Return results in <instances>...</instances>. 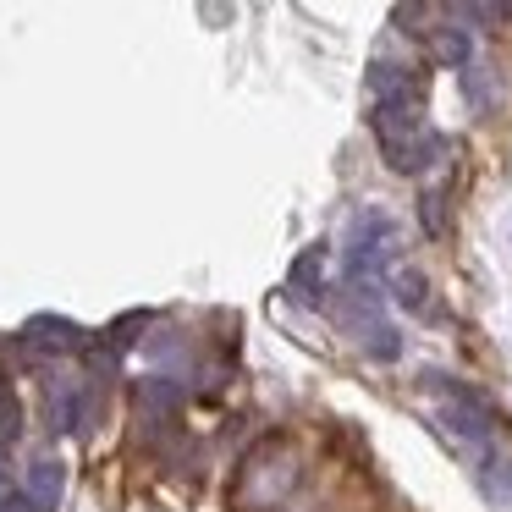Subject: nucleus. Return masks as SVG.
Listing matches in <instances>:
<instances>
[{
  "mask_svg": "<svg viewBox=\"0 0 512 512\" xmlns=\"http://www.w3.org/2000/svg\"><path fill=\"white\" fill-rule=\"evenodd\" d=\"M303 485V446L287 430L259 435L243 452V463L232 468L226 485V507L232 512H281Z\"/></svg>",
  "mask_w": 512,
  "mask_h": 512,
  "instance_id": "1",
  "label": "nucleus"
},
{
  "mask_svg": "<svg viewBox=\"0 0 512 512\" xmlns=\"http://www.w3.org/2000/svg\"><path fill=\"white\" fill-rule=\"evenodd\" d=\"M419 386H424V397L435 402V424H441V430L452 435V446H463L468 457L490 452V446L501 441V419H496L485 391L463 386L457 375H441V369H430Z\"/></svg>",
  "mask_w": 512,
  "mask_h": 512,
  "instance_id": "2",
  "label": "nucleus"
},
{
  "mask_svg": "<svg viewBox=\"0 0 512 512\" xmlns=\"http://www.w3.org/2000/svg\"><path fill=\"white\" fill-rule=\"evenodd\" d=\"M369 127L386 166L402 177H424L446 160V138L424 122V105H369Z\"/></svg>",
  "mask_w": 512,
  "mask_h": 512,
  "instance_id": "3",
  "label": "nucleus"
},
{
  "mask_svg": "<svg viewBox=\"0 0 512 512\" xmlns=\"http://www.w3.org/2000/svg\"><path fill=\"white\" fill-rule=\"evenodd\" d=\"M331 314H336V325H342V331L375 358V364H397L402 358V331L391 325V314H386V292H380V281H342Z\"/></svg>",
  "mask_w": 512,
  "mask_h": 512,
  "instance_id": "4",
  "label": "nucleus"
},
{
  "mask_svg": "<svg viewBox=\"0 0 512 512\" xmlns=\"http://www.w3.org/2000/svg\"><path fill=\"white\" fill-rule=\"evenodd\" d=\"M369 105H424V78L402 61H375L369 67Z\"/></svg>",
  "mask_w": 512,
  "mask_h": 512,
  "instance_id": "5",
  "label": "nucleus"
},
{
  "mask_svg": "<svg viewBox=\"0 0 512 512\" xmlns=\"http://www.w3.org/2000/svg\"><path fill=\"white\" fill-rule=\"evenodd\" d=\"M424 50H430V61H441V67H468L474 61V39H468V28H452L446 23V12H435V28H424Z\"/></svg>",
  "mask_w": 512,
  "mask_h": 512,
  "instance_id": "6",
  "label": "nucleus"
},
{
  "mask_svg": "<svg viewBox=\"0 0 512 512\" xmlns=\"http://www.w3.org/2000/svg\"><path fill=\"white\" fill-rule=\"evenodd\" d=\"M386 292H391V303H397V309L430 314V281H424L419 265H391L386 270Z\"/></svg>",
  "mask_w": 512,
  "mask_h": 512,
  "instance_id": "7",
  "label": "nucleus"
},
{
  "mask_svg": "<svg viewBox=\"0 0 512 512\" xmlns=\"http://www.w3.org/2000/svg\"><path fill=\"white\" fill-rule=\"evenodd\" d=\"M61 490H67V468L61 463H34L28 468V485H23V496H28V507L34 512H56L61 507Z\"/></svg>",
  "mask_w": 512,
  "mask_h": 512,
  "instance_id": "8",
  "label": "nucleus"
},
{
  "mask_svg": "<svg viewBox=\"0 0 512 512\" xmlns=\"http://www.w3.org/2000/svg\"><path fill=\"white\" fill-rule=\"evenodd\" d=\"M292 287H298V298H309V303L325 298V248L320 243L303 248V259L292 265Z\"/></svg>",
  "mask_w": 512,
  "mask_h": 512,
  "instance_id": "9",
  "label": "nucleus"
},
{
  "mask_svg": "<svg viewBox=\"0 0 512 512\" xmlns=\"http://www.w3.org/2000/svg\"><path fill=\"white\" fill-rule=\"evenodd\" d=\"M133 397L144 402V408H166V413H171V408L182 402V386H171L166 375H144V380L133 386Z\"/></svg>",
  "mask_w": 512,
  "mask_h": 512,
  "instance_id": "10",
  "label": "nucleus"
},
{
  "mask_svg": "<svg viewBox=\"0 0 512 512\" xmlns=\"http://www.w3.org/2000/svg\"><path fill=\"white\" fill-rule=\"evenodd\" d=\"M419 215H424V232H430V237H441V232H446V188H424Z\"/></svg>",
  "mask_w": 512,
  "mask_h": 512,
  "instance_id": "11",
  "label": "nucleus"
},
{
  "mask_svg": "<svg viewBox=\"0 0 512 512\" xmlns=\"http://www.w3.org/2000/svg\"><path fill=\"white\" fill-rule=\"evenodd\" d=\"M0 512H34V507H28V496H17V490H12V496H0Z\"/></svg>",
  "mask_w": 512,
  "mask_h": 512,
  "instance_id": "12",
  "label": "nucleus"
}]
</instances>
